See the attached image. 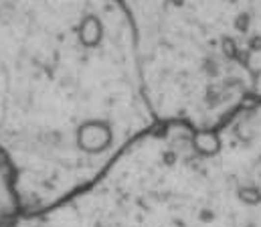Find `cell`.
Returning a JSON list of instances; mask_svg holds the SVG:
<instances>
[{"label": "cell", "instance_id": "6da1fadb", "mask_svg": "<svg viewBox=\"0 0 261 227\" xmlns=\"http://www.w3.org/2000/svg\"><path fill=\"white\" fill-rule=\"evenodd\" d=\"M154 122L120 0H0V154L23 215L87 187Z\"/></svg>", "mask_w": 261, "mask_h": 227}, {"label": "cell", "instance_id": "7a4b0ae2", "mask_svg": "<svg viewBox=\"0 0 261 227\" xmlns=\"http://www.w3.org/2000/svg\"><path fill=\"white\" fill-rule=\"evenodd\" d=\"M12 227H261V102L209 126L156 120L87 187Z\"/></svg>", "mask_w": 261, "mask_h": 227}, {"label": "cell", "instance_id": "3957f363", "mask_svg": "<svg viewBox=\"0 0 261 227\" xmlns=\"http://www.w3.org/2000/svg\"><path fill=\"white\" fill-rule=\"evenodd\" d=\"M156 120L215 124L261 102V0H120Z\"/></svg>", "mask_w": 261, "mask_h": 227}, {"label": "cell", "instance_id": "277c9868", "mask_svg": "<svg viewBox=\"0 0 261 227\" xmlns=\"http://www.w3.org/2000/svg\"><path fill=\"white\" fill-rule=\"evenodd\" d=\"M21 215L23 209L14 189L12 170L4 156L0 154V227H12Z\"/></svg>", "mask_w": 261, "mask_h": 227}]
</instances>
